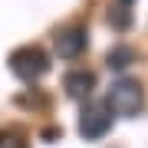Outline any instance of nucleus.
Returning a JSON list of instances; mask_svg holds the SVG:
<instances>
[{
  "instance_id": "1",
  "label": "nucleus",
  "mask_w": 148,
  "mask_h": 148,
  "mask_svg": "<svg viewBox=\"0 0 148 148\" xmlns=\"http://www.w3.org/2000/svg\"><path fill=\"white\" fill-rule=\"evenodd\" d=\"M142 102H145V95H142V86L135 79H115L109 89L106 106H109V112H115L122 119H132L142 112Z\"/></svg>"
},
{
  "instance_id": "2",
  "label": "nucleus",
  "mask_w": 148,
  "mask_h": 148,
  "mask_svg": "<svg viewBox=\"0 0 148 148\" xmlns=\"http://www.w3.org/2000/svg\"><path fill=\"white\" fill-rule=\"evenodd\" d=\"M10 69L23 82H36L40 76L49 73V56L43 53L40 46H20V49L10 53Z\"/></svg>"
},
{
  "instance_id": "3",
  "label": "nucleus",
  "mask_w": 148,
  "mask_h": 148,
  "mask_svg": "<svg viewBox=\"0 0 148 148\" xmlns=\"http://www.w3.org/2000/svg\"><path fill=\"white\" fill-rule=\"evenodd\" d=\"M112 128V112L106 102H89V106H82L79 112V135L95 142V138H102Z\"/></svg>"
},
{
  "instance_id": "4",
  "label": "nucleus",
  "mask_w": 148,
  "mask_h": 148,
  "mask_svg": "<svg viewBox=\"0 0 148 148\" xmlns=\"http://www.w3.org/2000/svg\"><path fill=\"white\" fill-rule=\"evenodd\" d=\"M86 49V30L82 27H66L56 33V53L63 59H76Z\"/></svg>"
},
{
  "instance_id": "5",
  "label": "nucleus",
  "mask_w": 148,
  "mask_h": 148,
  "mask_svg": "<svg viewBox=\"0 0 148 148\" xmlns=\"http://www.w3.org/2000/svg\"><path fill=\"white\" fill-rule=\"evenodd\" d=\"M63 89L73 95V99H89L92 89H95V76L89 73V69H73V73H66Z\"/></svg>"
},
{
  "instance_id": "6",
  "label": "nucleus",
  "mask_w": 148,
  "mask_h": 148,
  "mask_svg": "<svg viewBox=\"0 0 148 148\" xmlns=\"http://www.w3.org/2000/svg\"><path fill=\"white\" fill-rule=\"evenodd\" d=\"M106 63H109V69H128L135 63V49L132 46H112L109 56H106Z\"/></svg>"
},
{
  "instance_id": "7",
  "label": "nucleus",
  "mask_w": 148,
  "mask_h": 148,
  "mask_svg": "<svg viewBox=\"0 0 148 148\" xmlns=\"http://www.w3.org/2000/svg\"><path fill=\"white\" fill-rule=\"evenodd\" d=\"M0 148H27V142L16 132H0Z\"/></svg>"
}]
</instances>
